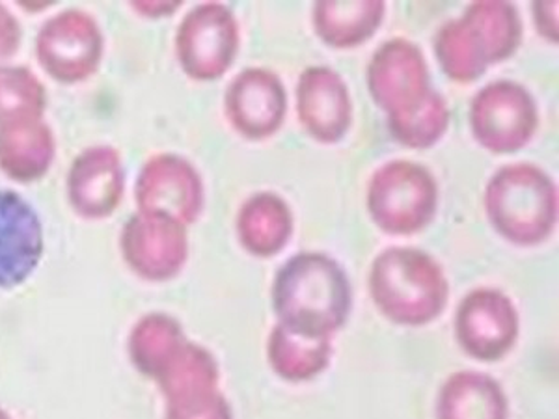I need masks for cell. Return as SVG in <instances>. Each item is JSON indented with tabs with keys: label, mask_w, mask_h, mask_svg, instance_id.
<instances>
[{
	"label": "cell",
	"mask_w": 559,
	"mask_h": 419,
	"mask_svg": "<svg viewBox=\"0 0 559 419\" xmlns=\"http://www.w3.org/2000/svg\"><path fill=\"white\" fill-rule=\"evenodd\" d=\"M368 88L403 146L427 149L450 125V108L431 86L426 57L408 39H390L377 49L368 65Z\"/></svg>",
	"instance_id": "obj_1"
},
{
	"label": "cell",
	"mask_w": 559,
	"mask_h": 419,
	"mask_svg": "<svg viewBox=\"0 0 559 419\" xmlns=\"http://www.w3.org/2000/svg\"><path fill=\"white\" fill-rule=\"evenodd\" d=\"M350 306L349 278L331 255H293L274 278V313L284 328L300 336L331 339L347 323Z\"/></svg>",
	"instance_id": "obj_2"
},
{
	"label": "cell",
	"mask_w": 559,
	"mask_h": 419,
	"mask_svg": "<svg viewBox=\"0 0 559 419\" xmlns=\"http://www.w3.org/2000/svg\"><path fill=\"white\" fill-rule=\"evenodd\" d=\"M369 295L390 321L424 326L444 312L450 284L432 255L418 248L392 247L371 265Z\"/></svg>",
	"instance_id": "obj_3"
},
{
	"label": "cell",
	"mask_w": 559,
	"mask_h": 419,
	"mask_svg": "<svg viewBox=\"0 0 559 419\" xmlns=\"http://www.w3.org/2000/svg\"><path fill=\"white\" fill-rule=\"evenodd\" d=\"M522 41L519 12L509 2H474L435 38L440 68L455 83H472L490 64L513 57Z\"/></svg>",
	"instance_id": "obj_4"
},
{
	"label": "cell",
	"mask_w": 559,
	"mask_h": 419,
	"mask_svg": "<svg viewBox=\"0 0 559 419\" xmlns=\"http://www.w3.org/2000/svg\"><path fill=\"white\" fill-rule=\"evenodd\" d=\"M485 210L503 239L535 247L552 236L558 223V189L530 163L503 166L487 184Z\"/></svg>",
	"instance_id": "obj_5"
},
{
	"label": "cell",
	"mask_w": 559,
	"mask_h": 419,
	"mask_svg": "<svg viewBox=\"0 0 559 419\" xmlns=\"http://www.w3.org/2000/svg\"><path fill=\"white\" fill-rule=\"evenodd\" d=\"M439 204V187L426 166L392 160L369 183L368 210L377 228L390 236H413L427 228Z\"/></svg>",
	"instance_id": "obj_6"
},
{
	"label": "cell",
	"mask_w": 559,
	"mask_h": 419,
	"mask_svg": "<svg viewBox=\"0 0 559 419\" xmlns=\"http://www.w3.org/2000/svg\"><path fill=\"white\" fill-rule=\"evenodd\" d=\"M105 38L97 21L83 10H66L44 23L36 57L57 83H83L102 65Z\"/></svg>",
	"instance_id": "obj_7"
},
{
	"label": "cell",
	"mask_w": 559,
	"mask_h": 419,
	"mask_svg": "<svg viewBox=\"0 0 559 419\" xmlns=\"http://www.w3.org/2000/svg\"><path fill=\"white\" fill-rule=\"evenodd\" d=\"M239 51V26L228 7L205 2L185 15L176 34L179 65L194 81H216Z\"/></svg>",
	"instance_id": "obj_8"
},
{
	"label": "cell",
	"mask_w": 559,
	"mask_h": 419,
	"mask_svg": "<svg viewBox=\"0 0 559 419\" xmlns=\"http://www.w3.org/2000/svg\"><path fill=\"white\" fill-rule=\"evenodd\" d=\"M537 105L522 84L496 81L479 89L471 108L472 133L477 142L498 153H515L526 146L537 129Z\"/></svg>",
	"instance_id": "obj_9"
},
{
	"label": "cell",
	"mask_w": 559,
	"mask_h": 419,
	"mask_svg": "<svg viewBox=\"0 0 559 419\" xmlns=\"http://www.w3.org/2000/svg\"><path fill=\"white\" fill-rule=\"evenodd\" d=\"M521 319L508 295L481 287L468 292L455 313V336L466 355L479 362H498L513 349Z\"/></svg>",
	"instance_id": "obj_10"
},
{
	"label": "cell",
	"mask_w": 559,
	"mask_h": 419,
	"mask_svg": "<svg viewBox=\"0 0 559 419\" xmlns=\"http://www.w3.org/2000/svg\"><path fill=\"white\" fill-rule=\"evenodd\" d=\"M140 213L168 216L191 224L204 210V183L189 160L160 153L142 166L136 179Z\"/></svg>",
	"instance_id": "obj_11"
},
{
	"label": "cell",
	"mask_w": 559,
	"mask_h": 419,
	"mask_svg": "<svg viewBox=\"0 0 559 419\" xmlns=\"http://www.w3.org/2000/svg\"><path fill=\"white\" fill-rule=\"evenodd\" d=\"M224 107L237 133L248 140L267 139L284 123L286 88L273 71L250 68L229 83Z\"/></svg>",
	"instance_id": "obj_12"
},
{
	"label": "cell",
	"mask_w": 559,
	"mask_h": 419,
	"mask_svg": "<svg viewBox=\"0 0 559 419\" xmlns=\"http://www.w3.org/2000/svg\"><path fill=\"white\" fill-rule=\"evenodd\" d=\"M297 115L312 139L323 144L344 139L353 121V103L340 73L324 65L308 68L297 84Z\"/></svg>",
	"instance_id": "obj_13"
},
{
	"label": "cell",
	"mask_w": 559,
	"mask_h": 419,
	"mask_svg": "<svg viewBox=\"0 0 559 419\" xmlns=\"http://www.w3.org/2000/svg\"><path fill=\"white\" fill-rule=\"evenodd\" d=\"M44 231L36 211L12 191H0V289L23 284L38 265Z\"/></svg>",
	"instance_id": "obj_14"
},
{
	"label": "cell",
	"mask_w": 559,
	"mask_h": 419,
	"mask_svg": "<svg viewBox=\"0 0 559 419\" xmlns=\"http://www.w3.org/2000/svg\"><path fill=\"white\" fill-rule=\"evenodd\" d=\"M126 254L146 278H173L187 260L183 224L168 216L140 213L126 228Z\"/></svg>",
	"instance_id": "obj_15"
},
{
	"label": "cell",
	"mask_w": 559,
	"mask_h": 419,
	"mask_svg": "<svg viewBox=\"0 0 559 419\" xmlns=\"http://www.w3.org/2000/svg\"><path fill=\"white\" fill-rule=\"evenodd\" d=\"M123 165L112 146H94L76 155L68 172V194L79 213L110 215L123 194Z\"/></svg>",
	"instance_id": "obj_16"
},
{
	"label": "cell",
	"mask_w": 559,
	"mask_h": 419,
	"mask_svg": "<svg viewBox=\"0 0 559 419\" xmlns=\"http://www.w3.org/2000/svg\"><path fill=\"white\" fill-rule=\"evenodd\" d=\"M57 139L49 123L20 121L0 128V170L20 183H33L51 170Z\"/></svg>",
	"instance_id": "obj_17"
},
{
	"label": "cell",
	"mask_w": 559,
	"mask_h": 419,
	"mask_svg": "<svg viewBox=\"0 0 559 419\" xmlns=\"http://www.w3.org/2000/svg\"><path fill=\"white\" fill-rule=\"evenodd\" d=\"M237 236L248 254L273 258L293 236V213L284 197L260 192L248 197L237 215Z\"/></svg>",
	"instance_id": "obj_18"
},
{
	"label": "cell",
	"mask_w": 559,
	"mask_h": 419,
	"mask_svg": "<svg viewBox=\"0 0 559 419\" xmlns=\"http://www.w3.org/2000/svg\"><path fill=\"white\" fill-rule=\"evenodd\" d=\"M502 386L485 373L459 371L440 387L437 419H508Z\"/></svg>",
	"instance_id": "obj_19"
},
{
	"label": "cell",
	"mask_w": 559,
	"mask_h": 419,
	"mask_svg": "<svg viewBox=\"0 0 559 419\" xmlns=\"http://www.w3.org/2000/svg\"><path fill=\"white\" fill-rule=\"evenodd\" d=\"M386 12L382 0L326 2L313 7V26L319 38L334 49H350L368 41L381 26Z\"/></svg>",
	"instance_id": "obj_20"
},
{
	"label": "cell",
	"mask_w": 559,
	"mask_h": 419,
	"mask_svg": "<svg viewBox=\"0 0 559 419\" xmlns=\"http://www.w3.org/2000/svg\"><path fill=\"white\" fill-rule=\"evenodd\" d=\"M269 363L284 381H312L329 368L332 342L326 337H306L276 324L267 345Z\"/></svg>",
	"instance_id": "obj_21"
},
{
	"label": "cell",
	"mask_w": 559,
	"mask_h": 419,
	"mask_svg": "<svg viewBox=\"0 0 559 419\" xmlns=\"http://www.w3.org/2000/svg\"><path fill=\"white\" fill-rule=\"evenodd\" d=\"M47 107L45 86L23 65L0 68V128L20 121L44 118Z\"/></svg>",
	"instance_id": "obj_22"
},
{
	"label": "cell",
	"mask_w": 559,
	"mask_h": 419,
	"mask_svg": "<svg viewBox=\"0 0 559 419\" xmlns=\"http://www.w3.org/2000/svg\"><path fill=\"white\" fill-rule=\"evenodd\" d=\"M185 345L181 328L174 319L153 315L140 323L134 334V360L150 375L157 376L163 366L170 362Z\"/></svg>",
	"instance_id": "obj_23"
},
{
	"label": "cell",
	"mask_w": 559,
	"mask_h": 419,
	"mask_svg": "<svg viewBox=\"0 0 559 419\" xmlns=\"http://www.w3.org/2000/svg\"><path fill=\"white\" fill-rule=\"evenodd\" d=\"M168 419H234L218 386L198 387L170 397Z\"/></svg>",
	"instance_id": "obj_24"
},
{
	"label": "cell",
	"mask_w": 559,
	"mask_h": 419,
	"mask_svg": "<svg viewBox=\"0 0 559 419\" xmlns=\"http://www.w3.org/2000/svg\"><path fill=\"white\" fill-rule=\"evenodd\" d=\"M21 45L20 21L4 4H0V68L17 52Z\"/></svg>",
	"instance_id": "obj_25"
},
{
	"label": "cell",
	"mask_w": 559,
	"mask_h": 419,
	"mask_svg": "<svg viewBox=\"0 0 559 419\" xmlns=\"http://www.w3.org/2000/svg\"><path fill=\"white\" fill-rule=\"evenodd\" d=\"M535 26L550 41H558V2H537L534 7Z\"/></svg>",
	"instance_id": "obj_26"
},
{
	"label": "cell",
	"mask_w": 559,
	"mask_h": 419,
	"mask_svg": "<svg viewBox=\"0 0 559 419\" xmlns=\"http://www.w3.org/2000/svg\"><path fill=\"white\" fill-rule=\"evenodd\" d=\"M134 12H139L144 17H152V20H159L166 15H173L178 8H181V2H133L131 4Z\"/></svg>",
	"instance_id": "obj_27"
}]
</instances>
